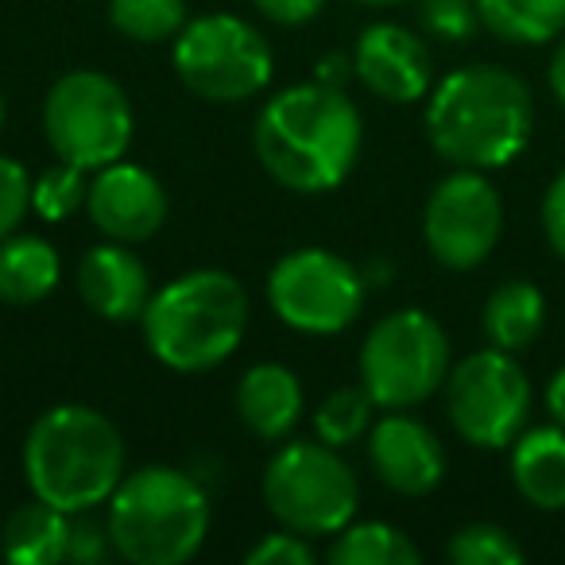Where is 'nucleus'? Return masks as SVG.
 <instances>
[{
    "mask_svg": "<svg viewBox=\"0 0 565 565\" xmlns=\"http://www.w3.org/2000/svg\"><path fill=\"white\" fill-rule=\"evenodd\" d=\"M364 125L338 86H291L275 94L256 120V156L279 186L322 194L349 179L361 156Z\"/></svg>",
    "mask_w": 565,
    "mask_h": 565,
    "instance_id": "f257e3e1",
    "label": "nucleus"
},
{
    "mask_svg": "<svg viewBox=\"0 0 565 565\" xmlns=\"http://www.w3.org/2000/svg\"><path fill=\"white\" fill-rule=\"evenodd\" d=\"M534 132V97L519 74L492 63L461 66L438 82L426 136L446 163L495 171L515 163Z\"/></svg>",
    "mask_w": 565,
    "mask_h": 565,
    "instance_id": "f03ea898",
    "label": "nucleus"
},
{
    "mask_svg": "<svg viewBox=\"0 0 565 565\" xmlns=\"http://www.w3.org/2000/svg\"><path fill=\"white\" fill-rule=\"evenodd\" d=\"M24 472L35 500L66 515L94 511L125 480V441L102 411L78 403L51 407L28 430Z\"/></svg>",
    "mask_w": 565,
    "mask_h": 565,
    "instance_id": "7ed1b4c3",
    "label": "nucleus"
},
{
    "mask_svg": "<svg viewBox=\"0 0 565 565\" xmlns=\"http://www.w3.org/2000/svg\"><path fill=\"white\" fill-rule=\"evenodd\" d=\"M143 338L174 372H210L236 353L248 330V295L228 271H190L151 295Z\"/></svg>",
    "mask_w": 565,
    "mask_h": 565,
    "instance_id": "20e7f679",
    "label": "nucleus"
},
{
    "mask_svg": "<svg viewBox=\"0 0 565 565\" xmlns=\"http://www.w3.org/2000/svg\"><path fill=\"white\" fill-rule=\"evenodd\" d=\"M113 550L132 565H182L210 534V500L194 477L148 465L109 495Z\"/></svg>",
    "mask_w": 565,
    "mask_h": 565,
    "instance_id": "39448f33",
    "label": "nucleus"
},
{
    "mask_svg": "<svg viewBox=\"0 0 565 565\" xmlns=\"http://www.w3.org/2000/svg\"><path fill=\"white\" fill-rule=\"evenodd\" d=\"M264 500L287 531L341 534L356 515L361 484L345 457L322 438L291 441L267 461Z\"/></svg>",
    "mask_w": 565,
    "mask_h": 565,
    "instance_id": "423d86ee",
    "label": "nucleus"
},
{
    "mask_svg": "<svg viewBox=\"0 0 565 565\" xmlns=\"http://www.w3.org/2000/svg\"><path fill=\"white\" fill-rule=\"evenodd\" d=\"M43 132L63 163L102 171L132 143V105L102 71H71L51 86Z\"/></svg>",
    "mask_w": 565,
    "mask_h": 565,
    "instance_id": "0eeeda50",
    "label": "nucleus"
},
{
    "mask_svg": "<svg viewBox=\"0 0 565 565\" xmlns=\"http://www.w3.org/2000/svg\"><path fill=\"white\" fill-rule=\"evenodd\" d=\"M449 376V338L426 310L380 318L361 349V384L376 407L407 411L426 403Z\"/></svg>",
    "mask_w": 565,
    "mask_h": 565,
    "instance_id": "6e6552de",
    "label": "nucleus"
},
{
    "mask_svg": "<svg viewBox=\"0 0 565 565\" xmlns=\"http://www.w3.org/2000/svg\"><path fill=\"white\" fill-rule=\"evenodd\" d=\"M271 66L267 40L241 17L213 12L174 35V71L205 102H248L271 82Z\"/></svg>",
    "mask_w": 565,
    "mask_h": 565,
    "instance_id": "1a4fd4ad",
    "label": "nucleus"
},
{
    "mask_svg": "<svg viewBox=\"0 0 565 565\" xmlns=\"http://www.w3.org/2000/svg\"><path fill=\"white\" fill-rule=\"evenodd\" d=\"M446 411L454 430L477 449H508L531 415V380L515 353L480 349L446 376Z\"/></svg>",
    "mask_w": 565,
    "mask_h": 565,
    "instance_id": "9d476101",
    "label": "nucleus"
},
{
    "mask_svg": "<svg viewBox=\"0 0 565 565\" xmlns=\"http://www.w3.org/2000/svg\"><path fill=\"white\" fill-rule=\"evenodd\" d=\"M369 279L349 259L326 248H299L275 264L267 279V299L275 315L299 333H341L356 322Z\"/></svg>",
    "mask_w": 565,
    "mask_h": 565,
    "instance_id": "9b49d317",
    "label": "nucleus"
},
{
    "mask_svg": "<svg viewBox=\"0 0 565 565\" xmlns=\"http://www.w3.org/2000/svg\"><path fill=\"white\" fill-rule=\"evenodd\" d=\"M503 233V202L484 171L457 167L434 186L423 213V236L434 259L449 271L480 267Z\"/></svg>",
    "mask_w": 565,
    "mask_h": 565,
    "instance_id": "f8f14e48",
    "label": "nucleus"
},
{
    "mask_svg": "<svg viewBox=\"0 0 565 565\" xmlns=\"http://www.w3.org/2000/svg\"><path fill=\"white\" fill-rule=\"evenodd\" d=\"M86 210L109 241L140 244L167 221V194L151 171L136 163H109L89 182Z\"/></svg>",
    "mask_w": 565,
    "mask_h": 565,
    "instance_id": "ddd939ff",
    "label": "nucleus"
},
{
    "mask_svg": "<svg viewBox=\"0 0 565 565\" xmlns=\"http://www.w3.org/2000/svg\"><path fill=\"white\" fill-rule=\"evenodd\" d=\"M353 71L369 86V94L395 105H407L426 97V89L434 82V58L430 47L415 32H407V28L372 24L356 40Z\"/></svg>",
    "mask_w": 565,
    "mask_h": 565,
    "instance_id": "4468645a",
    "label": "nucleus"
},
{
    "mask_svg": "<svg viewBox=\"0 0 565 565\" xmlns=\"http://www.w3.org/2000/svg\"><path fill=\"white\" fill-rule=\"evenodd\" d=\"M369 457L376 477L399 495H426L446 477V449L430 426L411 415H387L372 426Z\"/></svg>",
    "mask_w": 565,
    "mask_h": 565,
    "instance_id": "2eb2a0df",
    "label": "nucleus"
},
{
    "mask_svg": "<svg viewBox=\"0 0 565 565\" xmlns=\"http://www.w3.org/2000/svg\"><path fill=\"white\" fill-rule=\"evenodd\" d=\"M78 295L105 322H136L151 302V275L125 244L89 248L78 264Z\"/></svg>",
    "mask_w": 565,
    "mask_h": 565,
    "instance_id": "dca6fc26",
    "label": "nucleus"
},
{
    "mask_svg": "<svg viewBox=\"0 0 565 565\" xmlns=\"http://www.w3.org/2000/svg\"><path fill=\"white\" fill-rule=\"evenodd\" d=\"M236 411L241 423L256 438L279 441L295 430L302 418V384L291 369L282 364H256L236 387Z\"/></svg>",
    "mask_w": 565,
    "mask_h": 565,
    "instance_id": "f3484780",
    "label": "nucleus"
},
{
    "mask_svg": "<svg viewBox=\"0 0 565 565\" xmlns=\"http://www.w3.org/2000/svg\"><path fill=\"white\" fill-rule=\"evenodd\" d=\"M511 480L539 511L565 508V430L557 423L523 430L511 441Z\"/></svg>",
    "mask_w": 565,
    "mask_h": 565,
    "instance_id": "a211bd4d",
    "label": "nucleus"
},
{
    "mask_svg": "<svg viewBox=\"0 0 565 565\" xmlns=\"http://www.w3.org/2000/svg\"><path fill=\"white\" fill-rule=\"evenodd\" d=\"M58 287V252L43 236H4L0 241V299L32 307Z\"/></svg>",
    "mask_w": 565,
    "mask_h": 565,
    "instance_id": "6ab92c4d",
    "label": "nucleus"
},
{
    "mask_svg": "<svg viewBox=\"0 0 565 565\" xmlns=\"http://www.w3.org/2000/svg\"><path fill=\"white\" fill-rule=\"evenodd\" d=\"M546 326V299L534 282L511 279L495 287L484 302V333L495 349L503 353H523L539 341Z\"/></svg>",
    "mask_w": 565,
    "mask_h": 565,
    "instance_id": "aec40b11",
    "label": "nucleus"
},
{
    "mask_svg": "<svg viewBox=\"0 0 565 565\" xmlns=\"http://www.w3.org/2000/svg\"><path fill=\"white\" fill-rule=\"evenodd\" d=\"M71 515L51 503H24L4 523V557L17 565H55L66 562Z\"/></svg>",
    "mask_w": 565,
    "mask_h": 565,
    "instance_id": "412c9836",
    "label": "nucleus"
},
{
    "mask_svg": "<svg viewBox=\"0 0 565 565\" xmlns=\"http://www.w3.org/2000/svg\"><path fill=\"white\" fill-rule=\"evenodd\" d=\"M480 28L515 47H539L565 32V0H477Z\"/></svg>",
    "mask_w": 565,
    "mask_h": 565,
    "instance_id": "4be33fe9",
    "label": "nucleus"
},
{
    "mask_svg": "<svg viewBox=\"0 0 565 565\" xmlns=\"http://www.w3.org/2000/svg\"><path fill=\"white\" fill-rule=\"evenodd\" d=\"M333 565H418V546L392 523H353L330 546Z\"/></svg>",
    "mask_w": 565,
    "mask_h": 565,
    "instance_id": "5701e85b",
    "label": "nucleus"
},
{
    "mask_svg": "<svg viewBox=\"0 0 565 565\" xmlns=\"http://www.w3.org/2000/svg\"><path fill=\"white\" fill-rule=\"evenodd\" d=\"M109 20L136 43H163L186 28V0H109Z\"/></svg>",
    "mask_w": 565,
    "mask_h": 565,
    "instance_id": "b1692460",
    "label": "nucleus"
},
{
    "mask_svg": "<svg viewBox=\"0 0 565 565\" xmlns=\"http://www.w3.org/2000/svg\"><path fill=\"white\" fill-rule=\"evenodd\" d=\"M372 407H376V399L364 392V384L361 387H338L333 395H326V403L315 415L318 438L333 449L353 446V441H361L364 430H369Z\"/></svg>",
    "mask_w": 565,
    "mask_h": 565,
    "instance_id": "393cba45",
    "label": "nucleus"
},
{
    "mask_svg": "<svg viewBox=\"0 0 565 565\" xmlns=\"http://www.w3.org/2000/svg\"><path fill=\"white\" fill-rule=\"evenodd\" d=\"M454 565H519L523 562V546L515 542V534L503 531L495 523H469L449 539L446 546Z\"/></svg>",
    "mask_w": 565,
    "mask_h": 565,
    "instance_id": "a878e982",
    "label": "nucleus"
},
{
    "mask_svg": "<svg viewBox=\"0 0 565 565\" xmlns=\"http://www.w3.org/2000/svg\"><path fill=\"white\" fill-rule=\"evenodd\" d=\"M86 171L74 163H63L58 159L55 167L40 174L32 182V210L40 213L43 221H66L71 213H78L86 205Z\"/></svg>",
    "mask_w": 565,
    "mask_h": 565,
    "instance_id": "bb28decb",
    "label": "nucleus"
},
{
    "mask_svg": "<svg viewBox=\"0 0 565 565\" xmlns=\"http://www.w3.org/2000/svg\"><path fill=\"white\" fill-rule=\"evenodd\" d=\"M423 28L430 35L446 43H465L472 40V32L480 28V12H477V0H423Z\"/></svg>",
    "mask_w": 565,
    "mask_h": 565,
    "instance_id": "cd10ccee",
    "label": "nucleus"
},
{
    "mask_svg": "<svg viewBox=\"0 0 565 565\" xmlns=\"http://www.w3.org/2000/svg\"><path fill=\"white\" fill-rule=\"evenodd\" d=\"M28 205H32V182H28V171L17 163V159L0 156V241L17 233Z\"/></svg>",
    "mask_w": 565,
    "mask_h": 565,
    "instance_id": "c85d7f7f",
    "label": "nucleus"
},
{
    "mask_svg": "<svg viewBox=\"0 0 565 565\" xmlns=\"http://www.w3.org/2000/svg\"><path fill=\"white\" fill-rule=\"evenodd\" d=\"M248 565H310L315 562V550L307 546L299 531H282V534H264L256 546L244 554Z\"/></svg>",
    "mask_w": 565,
    "mask_h": 565,
    "instance_id": "c756f323",
    "label": "nucleus"
},
{
    "mask_svg": "<svg viewBox=\"0 0 565 565\" xmlns=\"http://www.w3.org/2000/svg\"><path fill=\"white\" fill-rule=\"evenodd\" d=\"M113 546L109 523H94L86 519V511H78V519H71V542H66V562L74 565H102L105 554Z\"/></svg>",
    "mask_w": 565,
    "mask_h": 565,
    "instance_id": "7c9ffc66",
    "label": "nucleus"
},
{
    "mask_svg": "<svg viewBox=\"0 0 565 565\" xmlns=\"http://www.w3.org/2000/svg\"><path fill=\"white\" fill-rule=\"evenodd\" d=\"M542 233H546L554 256L565 259V167L554 174L546 198H542Z\"/></svg>",
    "mask_w": 565,
    "mask_h": 565,
    "instance_id": "2f4dec72",
    "label": "nucleus"
},
{
    "mask_svg": "<svg viewBox=\"0 0 565 565\" xmlns=\"http://www.w3.org/2000/svg\"><path fill=\"white\" fill-rule=\"evenodd\" d=\"M252 4H256L267 20H275V24L299 28V24H307V20H315L318 12H322L326 0H252Z\"/></svg>",
    "mask_w": 565,
    "mask_h": 565,
    "instance_id": "473e14b6",
    "label": "nucleus"
},
{
    "mask_svg": "<svg viewBox=\"0 0 565 565\" xmlns=\"http://www.w3.org/2000/svg\"><path fill=\"white\" fill-rule=\"evenodd\" d=\"M546 411L557 426L565 430V364L554 372V380L546 384Z\"/></svg>",
    "mask_w": 565,
    "mask_h": 565,
    "instance_id": "72a5a7b5",
    "label": "nucleus"
},
{
    "mask_svg": "<svg viewBox=\"0 0 565 565\" xmlns=\"http://www.w3.org/2000/svg\"><path fill=\"white\" fill-rule=\"evenodd\" d=\"M546 82H550V94L557 97V105H565V40L557 43V47H554V55H550Z\"/></svg>",
    "mask_w": 565,
    "mask_h": 565,
    "instance_id": "f704fd0d",
    "label": "nucleus"
},
{
    "mask_svg": "<svg viewBox=\"0 0 565 565\" xmlns=\"http://www.w3.org/2000/svg\"><path fill=\"white\" fill-rule=\"evenodd\" d=\"M349 71H353V66H349L345 55H330V58H322V66H318V78H322L326 86L341 89V82L349 78Z\"/></svg>",
    "mask_w": 565,
    "mask_h": 565,
    "instance_id": "c9c22d12",
    "label": "nucleus"
},
{
    "mask_svg": "<svg viewBox=\"0 0 565 565\" xmlns=\"http://www.w3.org/2000/svg\"><path fill=\"white\" fill-rule=\"evenodd\" d=\"M361 4H376V9H392V4H407V0H361Z\"/></svg>",
    "mask_w": 565,
    "mask_h": 565,
    "instance_id": "e433bc0d",
    "label": "nucleus"
},
{
    "mask_svg": "<svg viewBox=\"0 0 565 565\" xmlns=\"http://www.w3.org/2000/svg\"><path fill=\"white\" fill-rule=\"evenodd\" d=\"M0 125H4V94H0Z\"/></svg>",
    "mask_w": 565,
    "mask_h": 565,
    "instance_id": "4c0bfd02",
    "label": "nucleus"
}]
</instances>
